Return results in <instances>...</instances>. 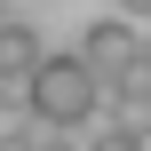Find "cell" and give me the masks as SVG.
Masks as SVG:
<instances>
[{
    "label": "cell",
    "instance_id": "cell-5",
    "mask_svg": "<svg viewBox=\"0 0 151 151\" xmlns=\"http://www.w3.org/2000/svg\"><path fill=\"white\" fill-rule=\"evenodd\" d=\"M0 151H40V127H0Z\"/></svg>",
    "mask_w": 151,
    "mask_h": 151
},
{
    "label": "cell",
    "instance_id": "cell-2",
    "mask_svg": "<svg viewBox=\"0 0 151 151\" xmlns=\"http://www.w3.org/2000/svg\"><path fill=\"white\" fill-rule=\"evenodd\" d=\"M135 56H143V40H135L119 16H111V24H88V32H80V64L96 72V88H111V80L135 64Z\"/></svg>",
    "mask_w": 151,
    "mask_h": 151
},
{
    "label": "cell",
    "instance_id": "cell-4",
    "mask_svg": "<svg viewBox=\"0 0 151 151\" xmlns=\"http://www.w3.org/2000/svg\"><path fill=\"white\" fill-rule=\"evenodd\" d=\"M88 151H151V143H143V135H135V127H104V135H96V143H88Z\"/></svg>",
    "mask_w": 151,
    "mask_h": 151
},
{
    "label": "cell",
    "instance_id": "cell-6",
    "mask_svg": "<svg viewBox=\"0 0 151 151\" xmlns=\"http://www.w3.org/2000/svg\"><path fill=\"white\" fill-rule=\"evenodd\" d=\"M119 8H127V16H151V0H119Z\"/></svg>",
    "mask_w": 151,
    "mask_h": 151
},
{
    "label": "cell",
    "instance_id": "cell-3",
    "mask_svg": "<svg viewBox=\"0 0 151 151\" xmlns=\"http://www.w3.org/2000/svg\"><path fill=\"white\" fill-rule=\"evenodd\" d=\"M32 72H40V32L8 16V24H0V80H8V88H24Z\"/></svg>",
    "mask_w": 151,
    "mask_h": 151
},
{
    "label": "cell",
    "instance_id": "cell-7",
    "mask_svg": "<svg viewBox=\"0 0 151 151\" xmlns=\"http://www.w3.org/2000/svg\"><path fill=\"white\" fill-rule=\"evenodd\" d=\"M8 104H16V88H8V80H0V111H8Z\"/></svg>",
    "mask_w": 151,
    "mask_h": 151
},
{
    "label": "cell",
    "instance_id": "cell-1",
    "mask_svg": "<svg viewBox=\"0 0 151 151\" xmlns=\"http://www.w3.org/2000/svg\"><path fill=\"white\" fill-rule=\"evenodd\" d=\"M24 104H32V119L40 127H80V119H96V104H104V88H96V72L80 64V56H40V72L24 80Z\"/></svg>",
    "mask_w": 151,
    "mask_h": 151
},
{
    "label": "cell",
    "instance_id": "cell-9",
    "mask_svg": "<svg viewBox=\"0 0 151 151\" xmlns=\"http://www.w3.org/2000/svg\"><path fill=\"white\" fill-rule=\"evenodd\" d=\"M0 24H8V8H0Z\"/></svg>",
    "mask_w": 151,
    "mask_h": 151
},
{
    "label": "cell",
    "instance_id": "cell-10",
    "mask_svg": "<svg viewBox=\"0 0 151 151\" xmlns=\"http://www.w3.org/2000/svg\"><path fill=\"white\" fill-rule=\"evenodd\" d=\"M143 56H151V40H143Z\"/></svg>",
    "mask_w": 151,
    "mask_h": 151
},
{
    "label": "cell",
    "instance_id": "cell-8",
    "mask_svg": "<svg viewBox=\"0 0 151 151\" xmlns=\"http://www.w3.org/2000/svg\"><path fill=\"white\" fill-rule=\"evenodd\" d=\"M40 151H72V143H56V135H40Z\"/></svg>",
    "mask_w": 151,
    "mask_h": 151
}]
</instances>
